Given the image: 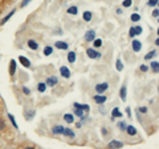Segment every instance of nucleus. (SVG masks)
Segmentation results:
<instances>
[{"mask_svg": "<svg viewBox=\"0 0 159 149\" xmlns=\"http://www.w3.org/2000/svg\"><path fill=\"white\" fill-rule=\"evenodd\" d=\"M86 55H88L89 59H94V60L101 59V57H102V53L98 52L96 48H88L86 49Z\"/></svg>", "mask_w": 159, "mask_h": 149, "instance_id": "f257e3e1", "label": "nucleus"}, {"mask_svg": "<svg viewBox=\"0 0 159 149\" xmlns=\"http://www.w3.org/2000/svg\"><path fill=\"white\" fill-rule=\"evenodd\" d=\"M93 100H94V103H96L97 105H104L105 103H106L107 97L104 96L102 93H97V95H94V96H93Z\"/></svg>", "mask_w": 159, "mask_h": 149, "instance_id": "f03ea898", "label": "nucleus"}, {"mask_svg": "<svg viewBox=\"0 0 159 149\" xmlns=\"http://www.w3.org/2000/svg\"><path fill=\"white\" fill-rule=\"evenodd\" d=\"M94 89H96V92L97 93H104V92H106L107 89H109V83H100V84H97L96 87H94Z\"/></svg>", "mask_w": 159, "mask_h": 149, "instance_id": "7ed1b4c3", "label": "nucleus"}, {"mask_svg": "<svg viewBox=\"0 0 159 149\" xmlns=\"http://www.w3.org/2000/svg\"><path fill=\"white\" fill-rule=\"evenodd\" d=\"M94 39H96V31L94 29H88L85 36H84V40L86 43H90V42H93Z\"/></svg>", "mask_w": 159, "mask_h": 149, "instance_id": "20e7f679", "label": "nucleus"}, {"mask_svg": "<svg viewBox=\"0 0 159 149\" xmlns=\"http://www.w3.org/2000/svg\"><path fill=\"white\" fill-rule=\"evenodd\" d=\"M45 84H46V87L53 88L59 84V79L56 76H49V77H46V80H45Z\"/></svg>", "mask_w": 159, "mask_h": 149, "instance_id": "39448f33", "label": "nucleus"}, {"mask_svg": "<svg viewBox=\"0 0 159 149\" xmlns=\"http://www.w3.org/2000/svg\"><path fill=\"white\" fill-rule=\"evenodd\" d=\"M123 142L122 141H118V140H111L109 144H107V148H113V149H119V148H123Z\"/></svg>", "mask_w": 159, "mask_h": 149, "instance_id": "423d86ee", "label": "nucleus"}, {"mask_svg": "<svg viewBox=\"0 0 159 149\" xmlns=\"http://www.w3.org/2000/svg\"><path fill=\"white\" fill-rule=\"evenodd\" d=\"M131 48L134 52H141V49H142V43L139 42L138 39H133V42H131Z\"/></svg>", "mask_w": 159, "mask_h": 149, "instance_id": "0eeeda50", "label": "nucleus"}, {"mask_svg": "<svg viewBox=\"0 0 159 149\" xmlns=\"http://www.w3.org/2000/svg\"><path fill=\"white\" fill-rule=\"evenodd\" d=\"M55 47L57 49H62V51H66V49H69V44L66 42H62V40H59V42L55 43Z\"/></svg>", "mask_w": 159, "mask_h": 149, "instance_id": "6e6552de", "label": "nucleus"}, {"mask_svg": "<svg viewBox=\"0 0 159 149\" xmlns=\"http://www.w3.org/2000/svg\"><path fill=\"white\" fill-rule=\"evenodd\" d=\"M35 114H36L35 109H27V111L24 112V117H25V120H27V121H31V120H33Z\"/></svg>", "mask_w": 159, "mask_h": 149, "instance_id": "1a4fd4ad", "label": "nucleus"}, {"mask_svg": "<svg viewBox=\"0 0 159 149\" xmlns=\"http://www.w3.org/2000/svg\"><path fill=\"white\" fill-rule=\"evenodd\" d=\"M60 73H61V76H62V77H65V79H69L70 75H72L70 69L68 68V67H65V65H62L61 68H60Z\"/></svg>", "mask_w": 159, "mask_h": 149, "instance_id": "9d476101", "label": "nucleus"}, {"mask_svg": "<svg viewBox=\"0 0 159 149\" xmlns=\"http://www.w3.org/2000/svg\"><path fill=\"white\" fill-rule=\"evenodd\" d=\"M64 128H65V127H62V125H60V124H56L52 127V133L53 135H62V133H64Z\"/></svg>", "mask_w": 159, "mask_h": 149, "instance_id": "9b49d317", "label": "nucleus"}, {"mask_svg": "<svg viewBox=\"0 0 159 149\" xmlns=\"http://www.w3.org/2000/svg\"><path fill=\"white\" fill-rule=\"evenodd\" d=\"M119 97H121V100L126 101V97H127V87H126V84H123L121 87V89H119Z\"/></svg>", "mask_w": 159, "mask_h": 149, "instance_id": "f8f14e48", "label": "nucleus"}, {"mask_svg": "<svg viewBox=\"0 0 159 149\" xmlns=\"http://www.w3.org/2000/svg\"><path fill=\"white\" fill-rule=\"evenodd\" d=\"M19 61L23 64V67H25V68H31L32 64H31V60L27 59L25 56H19Z\"/></svg>", "mask_w": 159, "mask_h": 149, "instance_id": "ddd939ff", "label": "nucleus"}, {"mask_svg": "<svg viewBox=\"0 0 159 149\" xmlns=\"http://www.w3.org/2000/svg\"><path fill=\"white\" fill-rule=\"evenodd\" d=\"M16 67H18V63H16L15 59H12L9 61V75L11 76H15V73H16Z\"/></svg>", "mask_w": 159, "mask_h": 149, "instance_id": "4468645a", "label": "nucleus"}, {"mask_svg": "<svg viewBox=\"0 0 159 149\" xmlns=\"http://www.w3.org/2000/svg\"><path fill=\"white\" fill-rule=\"evenodd\" d=\"M125 131L127 132V135L129 136H137V133H138V131H137V128H135L134 125H126V129Z\"/></svg>", "mask_w": 159, "mask_h": 149, "instance_id": "2eb2a0df", "label": "nucleus"}, {"mask_svg": "<svg viewBox=\"0 0 159 149\" xmlns=\"http://www.w3.org/2000/svg\"><path fill=\"white\" fill-rule=\"evenodd\" d=\"M27 45L32 49V51H37L38 49V43L36 42L35 39H29V40L27 42Z\"/></svg>", "mask_w": 159, "mask_h": 149, "instance_id": "dca6fc26", "label": "nucleus"}, {"mask_svg": "<svg viewBox=\"0 0 159 149\" xmlns=\"http://www.w3.org/2000/svg\"><path fill=\"white\" fill-rule=\"evenodd\" d=\"M62 135L65 136V137H69V139H74L76 137V135H74V132L72 131V129L69 128V127H66V128H64V133Z\"/></svg>", "mask_w": 159, "mask_h": 149, "instance_id": "f3484780", "label": "nucleus"}, {"mask_svg": "<svg viewBox=\"0 0 159 149\" xmlns=\"http://www.w3.org/2000/svg\"><path fill=\"white\" fill-rule=\"evenodd\" d=\"M64 121L66 124H73L74 122V114L73 113H65L64 114Z\"/></svg>", "mask_w": 159, "mask_h": 149, "instance_id": "a211bd4d", "label": "nucleus"}, {"mask_svg": "<svg viewBox=\"0 0 159 149\" xmlns=\"http://www.w3.org/2000/svg\"><path fill=\"white\" fill-rule=\"evenodd\" d=\"M123 114H122V112L119 111V108L118 107H115L113 111H111V117L113 118H119V117H122Z\"/></svg>", "mask_w": 159, "mask_h": 149, "instance_id": "6ab92c4d", "label": "nucleus"}, {"mask_svg": "<svg viewBox=\"0 0 159 149\" xmlns=\"http://www.w3.org/2000/svg\"><path fill=\"white\" fill-rule=\"evenodd\" d=\"M73 107L78 108V109H82L84 112H89L90 111V107L88 104H78V103H74V104H73Z\"/></svg>", "mask_w": 159, "mask_h": 149, "instance_id": "aec40b11", "label": "nucleus"}, {"mask_svg": "<svg viewBox=\"0 0 159 149\" xmlns=\"http://www.w3.org/2000/svg\"><path fill=\"white\" fill-rule=\"evenodd\" d=\"M150 68H151V71L154 73H158L159 72V63L156 61V60H152V61L150 63Z\"/></svg>", "mask_w": 159, "mask_h": 149, "instance_id": "412c9836", "label": "nucleus"}, {"mask_svg": "<svg viewBox=\"0 0 159 149\" xmlns=\"http://www.w3.org/2000/svg\"><path fill=\"white\" fill-rule=\"evenodd\" d=\"M82 19H84V21H86V23H89L92 19H93V14L90 12V11H85L82 14Z\"/></svg>", "mask_w": 159, "mask_h": 149, "instance_id": "4be33fe9", "label": "nucleus"}, {"mask_svg": "<svg viewBox=\"0 0 159 149\" xmlns=\"http://www.w3.org/2000/svg\"><path fill=\"white\" fill-rule=\"evenodd\" d=\"M15 12H16V8H15V10H12V11H11V12L7 15V16H4V18H3V20L0 21V24H1V25H4V24H5V23H7V21L9 20V19L12 18V16H13V14H15Z\"/></svg>", "mask_w": 159, "mask_h": 149, "instance_id": "5701e85b", "label": "nucleus"}, {"mask_svg": "<svg viewBox=\"0 0 159 149\" xmlns=\"http://www.w3.org/2000/svg\"><path fill=\"white\" fill-rule=\"evenodd\" d=\"M76 59H77L76 52H73V51H69V52H68V61H69L70 64H73V63H76Z\"/></svg>", "mask_w": 159, "mask_h": 149, "instance_id": "b1692460", "label": "nucleus"}, {"mask_svg": "<svg viewBox=\"0 0 159 149\" xmlns=\"http://www.w3.org/2000/svg\"><path fill=\"white\" fill-rule=\"evenodd\" d=\"M37 90L40 93H44L45 90H46V84H45V81H40V83L37 84Z\"/></svg>", "mask_w": 159, "mask_h": 149, "instance_id": "393cba45", "label": "nucleus"}, {"mask_svg": "<svg viewBox=\"0 0 159 149\" xmlns=\"http://www.w3.org/2000/svg\"><path fill=\"white\" fill-rule=\"evenodd\" d=\"M156 55H158V51H156V49H154V51H150V52L145 56V60H152Z\"/></svg>", "mask_w": 159, "mask_h": 149, "instance_id": "a878e982", "label": "nucleus"}, {"mask_svg": "<svg viewBox=\"0 0 159 149\" xmlns=\"http://www.w3.org/2000/svg\"><path fill=\"white\" fill-rule=\"evenodd\" d=\"M73 114L78 116L80 118H84V117H85V112H84L82 109H78V108H74V109H73Z\"/></svg>", "mask_w": 159, "mask_h": 149, "instance_id": "bb28decb", "label": "nucleus"}, {"mask_svg": "<svg viewBox=\"0 0 159 149\" xmlns=\"http://www.w3.org/2000/svg\"><path fill=\"white\" fill-rule=\"evenodd\" d=\"M66 12H68L69 15H77V14H78V7L72 5V7H69L68 10H66Z\"/></svg>", "mask_w": 159, "mask_h": 149, "instance_id": "cd10ccee", "label": "nucleus"}, {"mask_svg": "<svg viewBox=\"0 0 159 149\" xmlns=\"http://www.w3.org/2000/svg\"><path fill=\"white\" fill-rule=\"evenodd\" d=\"M115 68H117L118 72H122V71H123V64H122L121 59H117V61H115Z\"/></svg>", "mask_w": 159, "mask_h": 149, "instance_id": "c85d7f7f", "label": "nucleus"}, {"mask_svg": "<svg viewBox=\"0 0 159 149\" xmlns=\"http://www.w3.org/2000/svg\"><path fill=\"white\" fill-rule=\"evenodd\" d=\"M52 53H53V47L48 45V47H45V48H44V55L45 56H51Z\"/></svg>", "mask_w": 159, "mask_h": 149, "instance_id": "c756f323", "label": "nucleus"}, {"mask_svg": "<svg viewBox=\"0 0 159 149\" xmlns=\"http://www.w3.org/2000/svg\"><path fill=\"white\" fill-rule=\"evenodd\" d=\"M93 44H94V48H100V47H102V39H94L93 40Z\"/></svg>", "mask_w": 159, "mask_h": 149, "instance_id": "7c9ffc66", "label": "nucleus"}, {"mask_svg": "<svg viewBox=\"0 0 159 149\" xmlns=\"http://www.w3.org/2000/svg\"><path fill=\"white\" fill-rule=\"evenodd\" d=\"M8 118L11 120V122H12V125H13L15 128L18 129L19 128V125H18V122H16V120H15V117H13V114H11V113H8Z\"/></svg>", "mask_w": 159, "mask_h": 149, "instance_id": "2f4dec72", "label": "nucleus"}, {"mask_svg": "<svg viewBox=\"0 0 159 149\" xmlns=\"http://www.w3.org/2000/svg\"><path fill=\"white\" fill-rule=\"evenodd\" d=\"M133 5V0H125L123 3H122V7L123 8H129Z\"/></svg>", "mask_w": 159, "mask_h": 149, "instance_id": "473e14b6", "label": "nucleus"}, {"mask_svg": "<svg viewBox=\"0 0 159 149\" xmlns=\"http://www.w3.org/2000/svg\"><path fill=\"white\" fill-rule=\"evenodd\" d=\"M126 122L125 121H121V122H118L117 124V127H118V129H119V131H125V129H126Z\"/></svg>", "mask_w": 159, "mask_h": 149, "instance_id": "72a5a7b5", "label": "nucleus"}, {"mask_svg": "<svg viewBox=\"0 0 159 149\" xmlns=\"http://www.w3.org/2000/svg\"><path fill=\"white\" fill-rule=\"evenodd\" d=\"M131 21H135V23H137V21H139L141 20V15H138V14H133L131 15Z\"/></svg>", "mask_w": 159, "mask_h": 149, "instance_id": "f704fd0d", "label": "nucleus"}, {"mask_svg": "<svg viewBox=\"0 0 159 149\" xmlns=\"http://www.w3.org/2000/svg\"><path fill=\"white\" fill-rule=\"evenodd\" d=\"M147 5H149V7H156V5H158V0H149V1H147Z\"/></svg>", "mask_w": 159, "mask_h": 149, "instance_id": "c9c22d12", "label": "nucleus"}, {"mask_svg": "<svg viewBox=\"0 0 159 149\" xmlns=\"http://www.w3.org/2000/svg\"><path fill=\"white\" fill-rule=\"evenodd\" d=\"M134 29H135V36H137V35H142V32H143V28L139 27V25L134 27Z\"/></svg>", "mask_w": 159, "mask_h": 149, "instance_id": "e433bc0d", "label": "nucleus"}, {"mask_svg": "<svg viewBox=\"0 0 159 149\" xmlns=\"http://www.w3.org/2000/svg\"><path fill=\"white\" fill-rule=\"evenodd\" d=\"M31 1H32V0H23V1L20 3V8H25L28 4L31 3Z\"/></svg>", "mask_w": 159, "mask_h": 149, "instance_id": "4c0bfd02", "label": "nucleus"}, {"mask_svg": "<svg viewBox=\"0 0 159 149\" xmlns=\"http://www.w3.org/2000/svg\"><path fill=\"white\" fill-rule=\"evenodd\" d=\"M21 90H23V93H24L25 96H29V95H31V89L27 88V87H23V88H21Z\"/></svg>", "mask_w": 159, "mask_h": 149, "instance_id": "58836bf2", "label": "nucleus"}, {"mask_svg": "<svg viewBox=\"0 0 159 149\" xmlns=\"http://www.w3.org/2000/svg\"><path fill=\"white\" fill-rule=\"evenodd\" d=\"M152 18H155V19L159 18V10L156 7H154V11H152Z\"/></svg>", "mask_w": 159, "mask_h": 149, "instance_id": "ea45409f", "label": "nucleus"}, {"mask_svg": "<svg viewBox=\"0 0 159 149\" xmlns=\"http://www.w3.org/2000/svg\"><path fill=\"white\" fill-rule=\"evenodd\" d=\"M137 112H138V113H143V114H145V113H147V108H146V107H139L138 109H137Z\"/></svg>", "mask_w": 159, "mask_h": 149, "instance_id": "a19ab883", "label": "nucleus"}, {"mask_svg": "<svg viewBox=\"0 0 159 149\" xmlns=\"http://www.w3.org/2000/svg\"><path fill=\"white\" fill-rule=\"evenodd\" d=\"M5 129V121H4L3 118L0 117V132H3Z\"/></svg>", "mask_w": 159, "mask_h": 149, "instance_id": "79ce46f5", "label": "nucleus"}, {"mask_svg": "<svg viewBox=\"0 0 159 149\" xmlns=\"http://www.w3.org/2000/svg\"><path fill=\"white\" fill-rule=\"evenodd\" d=\"M129 36L131 39H134V36H135V29H134V27H131L130 29H129Z\"/></svg>", "mask_w": 159, "mask_h": 149, "instance_id": "37998d69", "label": "nucleus"}, {"mask_svg": "<svg viewBox=\"0 0 159 149\" xmlns=\"http://www.w3.org/2000/svg\"><path fill=\"white\" fill-rule=\"evenodd\" d=\"M139 71L145 73V72H147V71H149V67H147V65H145V64H142V65L139 67Z\"/></svg>", "mask_w": 159, "mask_h": 149, "instance_id": "c03bdc74", "label": "nucleus"}, {"mask_svg": "<svg viewBox=\"0 0 159 149\" xmlns=\"http://www.w3.org/2000/svg\"><path fill=\"white\" fill-rule=\"evenodd\" d=\"M126 113H127V117H133L131 116V109H130V108H126Z\"/></svg>", "mask_w": 159, "mask_h": 149, "instance_id": "a18cd8bd", "label": "nucleus"}, {"mask_svg": "<svg viewBox=\"0 0 159 149\" xmlns=\"http://www.w3.org/2000/svg\"><path fill=\"white\" fill-rule=\"evenodd\" d=\"M117 14H118V15H121V14H123V11H122L121 8H117Z\"/></svg>", "mask_w": 159, "mask_h": 149, "instance_id": "49530a36", "label": "nucleus"}, {"mask_svg": "<svg viewBox=\"0 0 159 149\" xmlns=\"http://www.w3.org/2000/svg\"><path fill=\"white\" fill-rule=\"evenodd\" d=\"M76 127H77V128H81V127H82V122H77V124H76Z\"/></svg>", "mask_w": 159, "mask_h": 149, "instance_id": "de8ad7c7", "label": "nucleus"}]
</instances>
